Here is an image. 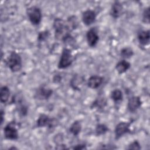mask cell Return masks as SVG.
<instances>
[{
	"label": "cell",
	"instance_id": "obj_1",
	"mask_svg": "<svg viewBox=\"0 0 150 150\" xmlns=\"http://www.w3.org/2000/svg\"><path fill=\"white\" fill-rule=\"evenodd\" d=\"M5 64L11 72L16 73L22 69V59L18 53L11 51L5 59Z\"/></svg>",
	"mask_w": 150,
	"mask_h": 150
},
{
	"label": "cell",
	"instance_id": "obj_2",
	"mask_svg": "<svg viewBox=\"0 0 150 150\" xmlns=\"http://www.w3.org/2000/svg\"><path fill=\"white\" fill-rule=\"evenodd\" d=\"M53 28L54 31L55 38L61 41L67 34L71 33L67 26L66 21L62 18H55L53 21Z\"/></svg>",
	"mask_w": 150,
	"mask_h": 150
},
{
	"label": "cell",
	"instance_id": "obj_3",
	"mask_svg": "<svg viewBox=\"0 0 150 150\" xmlns=\"http://www.w3.org/2000/svg\"><path fill=\"white\" fill-rule=\"evenodd\" d=\"M26 15L29 21L34 26L39 25L42 21V13L40 8L37 6H31L26 9Z\"/></svg>",
	"mask_w": 150,
	"mask_h": 150
},
{
	"label": "cell",
	"instance_id": "obj_4",
	"mask_svg": "<svg viewBox=\"0 0 150 150\" xmlns=\"http://www.w3.org/2000/svg\"><path fill=\"white\" fill-rule=\"evenodd\" d=\"M73 62V56L70 49L64 47L63 49L57 64L59 69H64L70 67Z\"/></svg>",
	"mask_w": 150,
	"mask_h": 150
},
{
	"label": "cell",
	"instance_id": "obj_5",
	"mask_svg": "<svg viewBox=\"0 0 150 150\" xmlns=\"http://www.w3.org/2000/svg\"><path fill=\"white\" fill-rule=\"evenodd\" d=\"M4 138L8 140L15 141L19 138L17 124L15 121H10L4 128Z\"/></svg>",
	"mask_w": 150,
	"mask_h": 150
},
{
	"label": "cell",
	"instance_id": "obj_6",
	"mask_svg": "<svg viewBox=\"0 0 150 150\" xmlns=\"http://www.w3.org/2000/svg\"><path fill=\"white\" fill-rule=\"evenodd\" d=\"M57 120L54 118L50 117L46 114H40L36 121V126L38 128L47 127L52 129L57 125Z\"/></svg>",
	"mask_w": 150,
	"mask_h": 150
},
{
	"label": "cell",
	"instance_id": "obj_7",
	"mask_svg": "<svg viewBox=\"0 0 150 150\" xmlns=\"http://www.w3.org/2000/svg\"><path fill=\"white\" fill-rule=\"evenodd\" d=\"M131 123V121H121L116 125L114 129V135L115 139L116 140L119 139L126 134H129L131 132V130L130 129Z\"/></svg>",
	"mask_w": 150,
	"mask_h": 150
},
{
	"label": "cell",
	"instance_id": "obj_8",
	"mask_svg": "<svg viewBox=\"0 0 150 150\" xmlns=\"http://www.w3.org/2000/svg\"><path fill=\"white\" fill-rule=\"evenodd\" d=\"M53 94V90L45 86H40L36 90L35 97L39 100H47L50 98Z\"/></svg>",
	"mask_w": 150,
	"mask_h": 150
},
{
	"label": "cell",
	"instance_id": "obj_9",
	"mask_svg": "<svg viewBox=\"0 0 150 150\" xmlns=\"http://www.w3.org/2000/svg\"><path fill=\"white\" fill-rule=\"evenodd\" d=\"M86 40L90 47H95L99 41V35L96 28H91L86 32Z\"/></svg>",
	"mask_w": 150,
	"mask_h": 150
},
{
	"label": "cell",
	"instance_id": "obj_10",
	"mask_svg": "<svg viewBox=\"0 0 150 150\" xmlns=\"http://www.w3.org/2000/svg\"><path fill=\"white\" fill-rule=\"evenodd\" d=\"M97 18L96 12L91 9H87L82 13V22L87 26H88L95 22Z\"/></svg>",
	"mask_w": 150,
	"mask_h": 150
},
{
	"label": "cell",
	"instance_id": "obj_11",
	"mask_svg": "<svg viewBox=\"0 0 150 150\" xmlns=\"http://www.w3.org/2000/svg\"><path fill=\"white\" fill-rule=\"evenodd\" d=\"M142 101L139 96H132L131 97L128 101L127 108L128 111L134 113L136 112L142 105Z\"/></svg>",
	"mask_w": 150,
	"mask_h": 150
},
{
	"label": "cell",
	"instance_id": "obj_12",
	"mask_svg": "<svg viewBox=\"0 0 150 150\" xmlns=\"http://www.w3.org/2000/svg\"><path fill=\"white\" fill-rule=\"evenodd\" d=\"M85 83L84 77L80 74H74L70 81V86L74 90L80 91Z\"/></svg>",
	"mask_w": 150,
	"mask_h": 150
},
{
	"label": "cell",
	"instance_id": "obj_13",
	"mask_svg": "<svg viewBox=\"0 0 150 150\" xmlns=\"http://www.w3.org/2000/svg\"><path fill=\"white\" fill-rule=\"evenodd\" d=\"M124 13V7L119 1H114L112 4L110 11V15L114 19L119 18Z\"/></svg>",
	"mask_w": 150,
	"mask_h": 150
},
{
	"label": "cell",
	"instance_id": "obj_14",
	"mask_svg": "<svg viewBox=\"0 0 150 150\" xmlns=\"http://www.w3.org/2000/svg\"><path fill=\"white\" fill-rule=\"evenodd\" d=\"M104 81V77L98 75L91 76L87 81L88 87L92 89H97L101 86Z\"/></svg>",
	"mask_w": 150,
	"mask_h": 150
},
{
	"label": "cell",
	"instance_id": "obj_15",
	"mask_svg": "<svg viewBox=\"0 0 150 150\" xmlns=\"http://www.w3.org/2000/svg\"><path fill=\"white\" fill-rule=\"evenodd\" d=\"M137 39L139 43L145 46L149 44L150 40V33L149 30H140L137 33Z\"/></svg>",
	"mask_w": 150,
	"mask_h": 150
},
{
	"label": "cell",
	"instance_id": "obj_16",
	"mask_svg": "<svg viewBox=\"0 0 150 150\" xmlns=\"http://www.w3.org/2000/svg\"><path fill=\"white\" fill-rule=\"evenodd\" d=\"M13 100L17 104V108L19 115L22 117L26 116L28 112V107L24 102L23 103V100L21 97H16L13 98Z\"/></svg>",
	"mask_w": 150,
	"mask_h": 150
},
{
	"label": "cell",
	"instance_id": "obj_17",
	"mask_svg": "<svg viewBox=\"0 0 150 150\" xmlns=\"http://www.w3.org/2000/svg\"><path fill=\"white\" fill-rule=\"evenodd\" d=\"M131 67V64L125 59L120 60L115 64V68L118 74H121L125 73Z\"/></svg>",
	"mask_w": 150,
	"mask_h": 150
},
{
	"label": "cell",
	"instance_id": "obj_18",
	"mask_svg": "<svg viewBox=\"0 0 150 150\" xmlns=\"http://www.w3.org/2000/svg\"><path fill=\"white\" fill-rule=\"evenodd\" d=\"M107 99L104 96H99L92 103L90 108L101 110L103 109L107 105Z\"/></svg>",
	"mask_w": 150,
	"mask_h": 150
},
{
	"label": "cell",
	"instance_id": "obj_19",
	"mask_svg": "<svg viewBox=\"0 0 150 150\" xmlns=\"http://www.w3.org/2000/svg\"><path fill=\"white\" fill-rule=\"evenodd\" d=\"M66 23L69 30L71 32L73 30H75L79 26L78 18L75 15H71L68 17L66 21Z\"/></svg>",
	"mask_w": 150,
	"mask_h": 150
},
{
	"label": "cell",
	"instance_id": "obj_20",
	"mask_svg": "<svg viewBox=\"0 0 150 150\" xmlns=\"http://www.w3.org/2000/svg\"><path fill=\"white\" fill-rule=\"evenodd\" d=\"M10 90L9 87L6 86H3L1 87V90H0V100L1 103L2 104H5L6 103L10 97Z\"/></svg>",
	"mask_w": 150,
	"mask_h": 150
},
{
	"label": "cell",
	"instance_id": "obj_21",
	"mask_svg": "<svg viewBox=\"0 0 150 150\" xmlns=\"http://www.w3.org/2000/svg\"><path fill=\"white\" fill-rule=\"evenodd\" d=\"M69 131L73 136H77L81 131V124L78 120L74 121L70 126Z\"/></svg>",
	"mask_w": 150,
	"mask_h": 150
},
{
	"label": "cell",
	"instance_id": "obj_22",
	"mask_svg": "<svg viewBox=\"0 0 150 150\" xmlns=\"http://www.w3.org/2000/svg\"><path fill=\"white\" fill-rule=\"evenodd\" d=\"M111 98L115 103H117L123 99V93L120 89H115L111 93Z\"/></svg>",
	"mask_w": 150,
	"mask_h": 150
},
{
	"label": "cell",
	"instance_id": "obj_23",
	"mask_svg": "<svg viewBox=\"0 0 150 150\" xmlns=\"http://www.w3.org/2000/svg\"><path fill=\"white\" fill-rule=\"evenodd\" d=\"M108 131L109 128L105 124H98L95 128V134L97 136H100L105 134Z\"/></svg>",
	"mask_w": 150,
	"mask_h": 150
},
{
	"label": "cell",
	"instance_id": "obj_24",
	"mask_svg": "<svg viewBox=\"0 0 150 150\" xmlns=\"http://www.w3.org/2000/svg\"><path fill=\"white\" fill-rule=\"evenodd\" d=\"M134 54V53L132 49L129 47H124L120 50V56L124 59L131 58Z\"/></svg>",
	"mask_w": 150,
	"mask_h": 150
},
{
	"label": "cell",
	"instance_id": "obj_25",
	"mask_svg": "<svg viewBox=\"0 0 150 150\" xmlns=\"http://www.w3.org/2000/svg\"><path fill=\"white\" fill-rule=\"evenodd\" d=\"M50 32L48 30H45L39 32L37 37V40L39 43L45 42L50 36Z\"/></svg>",
	"mask_w": 150,
	"mask_h": 150
},
{
	"label": "cell",
	"instance_id": "obj_26",
	"mask_svg": "<svg viewBox=\"0 0 150 150\" xmlns=\"http://www.w3.org/2000/svg\"><path fill=\"white\" fill-rule=\"evenodd\" d=\"M142 20L145 23H149V7H147L142 12Z\"/></svg>",
	"mask_w": 150,
	"mask_h": 150
},
{
	"label": "cell",
	"instance_id": "obj_27",
	"mask_svg": "<svg viewBox=\"0 0 150 150\" xmlns=\"http://www.w3.org/2000/svg\"><path fill=\"white\" fill-rule=\"evenodd\" d=\"M127 149H134V150H139L141 149V144L137 140H134L132 142H131L128 146L127 147Z\"/></svg>",
	"mask_w": 150,
	"mask_h": 150
},
{
	"label": "cell",
	"instance_id": "obj_28",
	"mask_svg": "<svg viewBox=\"0 0 150 150\" xmlns=\"http://www.w3.org/2000/svg\"><path fill=\"white\" fill-rule=\"evenodd\" d=\"M73 149H78V150H83L87 149V146L86 144H79L76 145H74L73 148Z\"/></svg>",
	"mask_w": 150,
	"mask_h": 150
},
{
	"label": "cell",
	"instance_id": "obj_29",
	"mask_svg": "<svg viewBox=\"0 0 150 150\" xmlns=\"http://www.w3.org/2000/svg\"><path fill=\"white\" fill-rule=\"evenodd\" d=\"M61 80H62V77L59 74H57V75L56 74L53 78V81L55 83H58L60 82Z\"/></svg>",
	"mask_w": 150,
	"mask_h": 150
},
{
	"label": "cell",
	"instance_id": "obj_30",
	"mask_svg": "<svg viewBox=\"0 0 150 150\" xmlns=\"http://www.w3.org/2000/svg\"><path fill=\"white\" fill-rule=\"evenodd\" d=\"M4 112L3 111V110H1V125H2L3 122H4Z\"/></svg>",
	"mask_w": 150,
	"mask_h": 150
},
{
	"label": "cell",
	"instance_id": "obj_31",
	"mask_svg": "<svg viewBox=\"0 0 150 150\" xmlns=\"http://www.w3.org/2000/svg\"><path fill=\"white\" fill-rule=\"evenodd\" d=\"M8 149H18V148H16V147H15V146H12V147H9V148H8Z\"/></svg>",
	"mask_w": 150,
	"mask_h": 150
}]
</instances>
